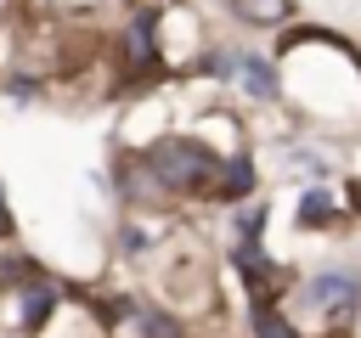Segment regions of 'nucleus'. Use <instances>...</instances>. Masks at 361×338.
<instances>
[{"mask_svg": "<svg viewBox=\"0 0 361 338\" xmlns=\"http://www.w3.org/2000/svg\"><path fill=\"white\" fill-rule=\"evenodd\" d=\"M231 6H237L248 23H276V17L288 11V0H231Z\"/></svg>", "mask_w": 361, "mask_h": 338, "instance_id": "423d86ee", "label": "nucleus"}, {"mask_svg": "<svg viewBox=\"0 0 361 338\" xmlns=\"http://www.w3.org/2000/svg\"><path fill=\"white\" fill-rule=\"evenodd\" d=\"M299 220H305V225H316V220H327V197H322V192H310V197L299 203Z\"/></svg>", "mask_w": 361, "mask_h": 338, "instance_id": "6e6552de", "label": "nucleus"}, {"mask_svg": "<svg viewBox=\"0 0 361 338\" xmlns=\"http://www.w3.org/2000/svg\"><path fill=\"white\" fill-rule=\"evenodd\" d=\"M243 73H248V90H254V96H276V79H271V68H265L259 56H248Z\"/></svg>", "mask_w": 361, "mask_h": 338, "instance_id": "0eeeda50", "label": "nucleus"}, {"mask_svg": "<svg viewBox=\"0 0 361 338\" xmlns=\"http://www.w3.org/2000/svg\"><path fill=\"white\" fill-rule=\"evenodd\" d=\"M254 332H259V338H299V332H293L271 304H259V310H254Z\"/></svg>", "mask_w": 361, "mask_h": 338, "instance_id": "39448f33", "label": "nucleus"}, {"mask_svg": "<svg viewBox=\"0 0 361 338\" xmlns=\"http://www.w3.org/2000/svg\"><path fill=\"white\" fill-rule=\"evenodd\" d=\"M6 231H11V220H6V203H0V237H6Z\"/></svg>", "mask_w": 361, "mask_h": 338, "instance_id": "9d476101", "label": "nucleus"}, {"mask_svg": "<svg viewBox=\"0 0 361 338\" xmlns=\"http://www.w3.org/2000/svg\"><path fill=\"white\" fill-rule=\"evenodd\" d=\"M355 282L350 276H316L310 282V304H327V310H344V304H355Z\"/></svg>", "mask_w": 361, "mask_h": 338, "instance_id": "7ed1b4c3", "label": "nucleus"}, {"mask_svg": "<svg viewBox=\"0 0 361 338\" xmlns=\"http://www.w3.org/2000/svg\"><path fill=\"white\" fill-rule=\"evenodd\" d=\"M51 310V293H28V310H23V327H39Z\"/></svg>", "mask_w": 361, "mask_h": 338, "instance_id": "1a4fd4ad", "label": "nucleus"}, {"mask_svg": "<svg viewBox=\"0 0 361 338\" xmlns=\"http://www.w3.org/2000/svg\"><path fill=\"white\" fill-rule=\"evenodd\" d=\"M124 56H130V68L135 73H147L158 56H152V17H135L130 23V34H124Z\"/></svg>", "mask_w": 361, "mask_h": 338, "instance_id": "f03ea898", "label": "nucleus"}, {"mask_svg": "<svg viewBox=\"0 0 361 338\" xmlns=\"http://www.w3.org/2000/svg\"><path fill=\"white\" fill-rule=\"evenodd\" d=\"M152 169H158V180L164 186H180V192H203V186H214V152L209 146H197V141H158L152 146Z\"/></svg>", "mask_w": 361, "mask_h": 338, "instance_id": "f257e3e1", "label": "nucleus"}, {"mask_svg": "<svg viewBox=\"0 0 361 338\" xmlns=\"http://www.w3.org/2000/svg\"><path fill=\"white\" fill-rule=\"evenodd\" d=\"M355 208H361V180H355Z\"/></svg>", "mask_w": 361, "mask_h": 338, "instance_id": "9b49d317", "label": "nucleus"}, {"mask_svg": "<svg viewBox=\"0 0 361 338\" xmlns=\"http://www.w3.org/2000/svg\"><path fill=\"white\" fill-rule=\"evenodd\" d=\"M226 169H231V175H214V192H220V197H243V192L254 186V169H248L243 158H237V163H226Z\"/></svg>", "mask_w": 361, "mask_h": 338, "instance_id": "20e7f679", "label": "nucleus"}]
</instances>
